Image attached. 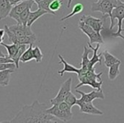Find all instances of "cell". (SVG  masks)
Here are the masks:
<instances>
[{"instance_id": "cell-11", "label": "cell", "mask_w": 124, "mask_h": 123, "mask_svg": "<svg viewBox=\"0 0 124 123\" xmlns=\"http://www.w3.org/2000/svg\"><path fill=\"white\" fill-rule=\"evenodd\" d=\"M76 92L81 95V97L77 100V103L78 102L92 103L94 99H97V98L105 99V94H104L102 90H100V91L96 90V91H93V92H88V93H85V92H82V91H79L78 89H76Z\"/></svg>"}, {"instance_id": "cell-26", "label": "cell", "mask_w": 124, "mask_h": 123, "mask_svg": "<svg viewBox=\"0 0 124 123\" xmlns=\"http://www.w3.org/2000/svg\"><path fill=\"white\" fill-rule=\"evenodd\" d=\"M26 45H19V50H18L16 55L13 57V61H14L15 64H16L17 68H19V62H20V59H21V57L25 52V50L27 49L26 48Z\"/></svg>"}, {"instance_id": "cell-10", "label": "cell", "mask_w": 124, "mask_h": 123, "mask_svg": "<svg viewBox=\"0 0 124 123\" xmlns=\"http://www.w3.org/2000/svg\"><path fill=\"white\" fill-rule=\"evenodd\" d=\"M106 19V17L103 16L102 19L100 18L93 17L92 16H82L80 17V21H83V22H85L86 24L89 25L91 28H93L98 33H100V31L104 29V21Z\"/></svg>"}, {"instance_id": "cell-20", "label": "cell", "mask_w": 124, "mask_h": 123, "mask_svg": "<svg viewBox=\"0 0 124 123\" xmlns=\"http://www.w3.org/2000/svg\"><path fill=\"white\" fill-rule=\"evenodd\" d=\"M15 72V69H5L0 71V85L7 86L9 84L10 75Z\"/></svg>"}, {"instance_id": "cell-28", "label": "cell", "mask_w": 124, "mask_h": 123, "mask_svg": "<svg viewBox=\"0 0 124 123\" xmlns=\"http://www.w3.org/2000/svg\"><path fill=\"white\" fill-rule=\"evenodd\" d=\"M32 53H33V59L36 61V63H41L43 58V55L41 49L38 46H35L32 49Z\"/></svg>"}, {"instance_id": "cell-9", "label": "cell", "mask_w": 124, "mask_h": 123, "mask_svg": "<svg viewBox=\"0 0 124 123\" xmlns=\"http://www.w3.org/2000/svg\"><path fill=\"white\" fill-rule=\"evenodd\" d=\"M33 4H34V1L33 0H25V1H22V2L14 5V7H12L10 12H9V16L10 18H12V19H14L17 23H19L20 14L23 10L27 9V8H31Z\"/></svg>"}, {"instance_id": "cell-7", "label": "cell", "mask_w": 124, "mask_h": 123, "mask_svg": "<svg viewBox=\"0 0 124 123\" xmlns=\"http://www.w3.org/2000/svg\"><path fill=\"white\" fill-rule=\"evenodd\" d=\"M78 28L79 29L83 32V33L87 35L89 38V42L91 44L96 43V44H104V40L102 38L100 33L96 32L93 28L89 26V25L86 24L83 22V21H79L78 22Z\"/></svg>"}, {"instance_id": "cell-24", "label": "cell", "mask_w": 124, "mask_h": 123, "mask_svg": "<svg viewBox=\"0 0 124 123\" xmlns=\"http://www.w3.org/2000/svg\"><path fill=\"white\" fill-rule=\"evenodd\" d=\"M32 45H29V47L25 50V52L21 57L20 62L21 63H28L33 59V53H32Z\"/></svg>"}, {"instance_id": "cell-21", "label": "cell", "mask_w": 124, "mask_h": 123, "mask_svg": "<svg viewBox=\"0 0 124 123\" xmlns=\"http://www.w3.org/2000/svg\"><path fill=\"white\" fill-rule=\"evenodd\" d=\"M121 62L119 63H116L115 64L111 65V66L109 68V73H108V77L110 80H114L119 76L120 75V70H119V68H120L121 65Z\"/></svg>"}, {"instance_id": "cell-4", "label": "cell", "mask_w": 124, "mask_h": 123, "mask_svg": "<svg viewBox=\"0 0 124 123\" xmlns=\"http://www.w3.org/2000/svg\"><path fill=\"white\" fill-rule=\"evenodd\" d=\"M47 113L52 114L55 118L62 121H68L72 119L73 114L71 107L64 101L58 104H54L51 108L47 109Z\"/></svg>"}, {"instance_id": "cell-5", "label": "cell", "mask_w": 124, "mask_h": 123, "mask_svg": "<svg viewBox=\"0 0 124 123\" xmlns=\"http://www.w3.org/2000/svg\"><path fill=\"white\" fill-rule=\"evenodd\" d=\"M110 29H113V27L115 25V20H117V26H118V30L116 33H111L113 37H120L122 39H124V36L121 34L122 30V21L124 20V2L120 1L119 4L112 9L111 14L110 16Z\"/></svg>"}, {"instance_id": "cell-29", "label": "cell", "mask_w": 124, "mask_h": 123, "mask_svg": "<svg viewBox=\"0 0 124 123\" xmlns=\"http://www.w3.org/2000/svg\"><path fill=\"white\" fill-rule=\"evenodd\" d=\"M63 5V0H53L50 4L49 9L54 13H56L58 10H60Z\"/></svg>"}, {"instance_id": "cell-2", "label": "cell", "mask_w": 124, "mask_h": 123, "mask_svg": "<svg viewBox=\"0 0 124 123\" xmlns=\"http://www.w3.org/2000/svg\"><path fill=\"white\" fill-rule=\"evenodd\" d=\"M102 75H103L102 72L96 74L95 69L88 70L85 74L78 76V80H79L80 83L76 86V89H78L83 85H89L92 88L96 89L98 91L102 90L101 85L103 84V81L101 80Z\"/></svg>"}, {"instance_id": "cell-32", "label": "cell", "mask_w": 124, "mask_h": 123, "mask_svg": "<svg viewBox=\"0 0 124 123\" xmlns=\"http://www.w3.org/2000/svg\"><path fill=\"white\" fill-rule=\"evenodd\" d=\"M9 3L14 6V5H16V4H19V3L22 2V1H25V0H9Z\"/></svg>"}, {"instance_id": "cell-18", "label": "cell", "mask_w": 124, "mask_h": 123, "mask_svg": "<svg viewBox=\"0 0 124 123\" xmlns=\"http://www.w3.org/2000/svg\"><path fill=\"white\" fill-rule=\"evenodd\" d=\"M46 14H48V12H47L46 10H43V9H39V8L35 11H31V12H30V15H29V17H28V21H27V23H26V26L31 27V25H32L38 18L42 17V16H44V15H46Z\"/></svg>"}, {"instance_id": "cell-17", "label": "cell", "mask_w": 124, "mask_h": 123, "mask_svg": "<svg viewBox=\"0 0 124 123\" xmlns=\"http://www.w3.org/2000/svg\"><path fill=\"white\" fill-rule=\"evenodd\" d=\"M12 7L9 0H0V21L9 16Z\"/></svg>"}, {"instance_id": "cell-12", "label": "cell", "mask_w": 124, "mask_h": 123, "mask_svg": "<svg viewBox=\"0 0 124 123\" xmlns=\"http://www.w3.org/2000/svg\"><path fill=\"white\" fill-rule=\"evenodd\" d=\"M8 28L16 36H27V35H31L34 33L31 30V27H28L26 25L18 24V23H16V25L8 26Z\"/></svg>"}, {"instance_id": "cell-19", "label": "cell", "mask_w": 124, "mask_h": 123, "mask_svg": "<svg viewBox=\"0 0 124 123\" xmlns=\"http://www.w3.org/2000/svg\"><path fill=\"white\" fill-rule=\"evenodd\" d=\"M102 56H103L104 61H105V65L107 68H110L111 65L121 62L119 59H117L116 57H114V56L112 55V54H110L107 50H104V51L102 52Z\"/></svg>"}, {"instance_id": "cell-27", "label": "cell", "mask_w": 124, "mask_h": 123, "mask_svg": "<svg viewBox=\"0 0 124 123\" xmlns=\"http://www.w3.org/2000/svg\"><path fill=\"white\" fill-rule=\"evenodd\" d=\"M30 12H31V8H27V9H26L25 10H23L19 16V23H18V24L26 25Z\"/></svg>"}, {"instance_id": "cell-25", "label": "cell", "mask_w": 124, "mask_h": 123, "mask_svg": "<svg viewBox=\"0 0 124 123\" xmlns=\"http://www.w3.org/2000/svg\"><path fill=\"white\" fill-rule=\"evenodd\" d=\"M53 0H41L38 4V7L39 9H42L43 10H46L48 12V14L49 15H54V16H56V13H54L53 11L50 10L49 9V6H50V4L52 3Z\"/></svg>"}, {"instance_id": "cell-8", "label": "cell", "mask_w": 124, "mask_h": 123, "mask_svg": "<svg viewBox=\"0 0 124 123\" xmlns=\"http://www.w3.org/2000/svg\"><path fill=\"white\" fill-rule=\"evenodd\" d=\"M71 84H72V78L70 77L61 85L57 95L54 98L50 99V104L54 105V104H58L61 102H64L66 97L71 92Z\"/></svg>"}, {"instance_id": "cell-22", "label": "cell", "mask_w": 124, "mask_h": 123, "mask_svg": "<svg viewBox=\"0 0 124 123\" xmlns=\"http://www.w3.org/2000/svg\"><path fill=\"white\" fill-rule=\"evenodd\" d=\"M1 45H2L4 47H5V49L8 51V57L11 59H13V57L16 55L18 50H19V45H17V44L11 43L10 45H7V44L2 42Z\"/></svg>"}, {"instance_id": "cell-16", "label": "cell", "mask_w": 124, "mask_h": 123, "mask_svg": "<svg viewBox=\"0 0 124 123\" xmlns=\"http://www.w3.org/2000/svg\"><path fill=\"white\" fill-rule=\"evenodd\" d=\"M58 57L60 58V63H63V65H64L63 69L60 70V71H58V75H60V76L62 77L64 75V73H66V72H67V73H76L77 75L79 73L80 68H76V67L71 65L70 63H68L63 58V57H62L60 54L58 55Z\"/></svg>"}, {"instance_id": "cell-1", "label": "cell", "mask_w": 124, "mask_h": 123, "mask_svg": "<svg viewBox=\"0 0 124 123\" xmlns=\"http://www.w3.org/2000/svg\"><path fill=\"white\" fill-rule=\"evenodd\" d=\"M47 105L35 100L31 105H25L16 114L11 123H56L54 116L47 113Z\"/></svg>"}, {"instance_id": "cell-38", "label": "cell", "mask_w": 124, "mask_h": 123, "mask_svg": "<svg viewBox=\"0 0 124 123\" xmlns=\"http://www.w3.org/2000/svg\"><path fill=\"white\" fill-rule=\"evenodd\" d=\"M123 54H124V50H123Z\"/></svg>"}, {"instance_id": "cell-34", "label": "cell", "mask_w": 124, "mask_h": 123, "mask_svg": "<svg viewBox=\"0 0 124 123\" xmlns=\"http://www.w3.org/2000/svg\"><path fill=\"white\" fill-rule=\"evenodd\" d=\"M4 41V38H2V37H0V45H1V43Z\"/></svg>"}, {"instance_id": "cell-23", "label": "cell", "mask_w": 124, "mask_h": 123, "mask_svg": "<svg viewBox=\"0 0 124 123\" xmlns=\"http://www.w3.org/2000/svg\"><path fill=\"white\" fill-rule=\"evenodd\" d=\"M83 5L82 4H80V3H78V4H76L74 6H73L72 11H71V12L70 13L69 15H67V16H64V17H62L61 19H60V21H66V20L69 19V18L72 17V16H76V15L79 14V13L83 12Z\"/></svg>"}, {"instance_id": "cell-15", "label": "cell", "mask_w": 124, "mask_h": 123, "mask_svg": "<svg viewBox=\"0 0 124 123\" xmlns=\"http://www.w3.org/2000/svg\"><path fill=\"white\" fill-rule=\"evenodd\" d=\"M92 49L90 47L84 46L83 47V53L82 55V62H81V68H80L79 73L78 74V77L80 75L85 74L88 70V64H89V60L88 55L91 53Z\"/></svg>"}, {"instance_id": "cell-13", "label": "cell", "mask_w": 124, "mask_h": 123, "mask_svg": "<svg viewBox=\"0 0 124 123\" xmlns=\"http://www.w3.org/2000/svg\"><path fill=\"white\" fill-rule=\"evenodd\" d=\"M77 105L79 106L80 108V113L88 114H93V115H102L103 112L97 109L93 103H83V102H78Z\"/></svg>"}, {"instance_id": "cell-3", "label": "cell", "mask_w": 124, "mask_h": 123, "mask_svg": "<svg viewBox=\"0 0 124 123\" xmlns=\"http://www.w3.org/2000/svg\"><path fill=\"white\" fill-rule=\"evenodd\" d=\"M73 0H68L67 9L71 7ZM121 0H98L97 3H93L91 5V10L93 12H100L105 17H110L111 11Z\"/></svg>"}, {"instance_id": "cell-35", "label": "cell", "mask_w": 124, "mask_h": 123, "mask_svg": "<svg viewBox=\"0 0 124 123\" xmlns=\"http://www.w3.org/2000/svg\"><path fill=\"white\" fill-rule=\"evenodd\" d=\"M33 1H34V3H36V4H38V3H39L41 0H33Z\"/></svg>"}, {"instance_id": "cell-14", "label": "cell", "mask_w": 124, "mask_h": 123, "mask_svg": "<svg viewBox=\"0 0 124 123\" xmlns=\"http://www.w3.org/2000/svg\"><path fill=\"white\" fill-rule=\"evenodd\" d=\"M88 47H90V48L92 49V50H93V57H92V58L89 60L88 70H93L94 69L95 64H97V63L101 64V62H102V57H103V56H102V53L98 54V50H99V49H100V44L98 43L96 45V47H93L92 46V44L90 43V42H88Z\"/></svg>"}, {"instance_id": "cell-31", "label": "cell", "mask_w": 124, "mask_h": 123, "mask_svg": "<svg viewBox=\"0 0 124 123\" xmlns=\"http://www.w3.org/2000/svg\"><path fill=\"white\" fill-rule=\"evenodd\" d=\"M16 66L15 63H0V71L5 69H16Z\"/></svg>"}, {"instance_id": "cell-37", "label": "cell", "mask_w": 124, "mask_h": 123, "mask_svg": "<svg viewBox=\"0 0 124 123\" xmlns=\"http://www.w3.org/2000/svg\"><path fill=\"white\" fill-rule=\"evenodd\" d=\"M122 32H124V28H122Z\"/></svg>"}, {"instance_id": "cell-30", "label": "cell", "mask_w": 124, "mask_h": 123, "mask_svg": "<svg viewBox=\"0 0 124 123\" xmlns=\"http://www.w3.org/2000/svg\"><path fill=\"white\" fill-rule=\"evenodd\" d=\"M77 100H78V98L76 97V96H75L71 92H70V93L68 94L67 97H66V99H65V102L67 103V104L72 108L74 105H77Z\"/></svg>"}, {"instance_id": "cell-36", "label": "cell", "mask_w": 124, "mask_h": 123, "mask_svg": "<svg viewBox=\"0 0 124 123\" xmlns=\"http://www.w3.org/2000/svg\"><path fill=\"white\" fill-rule=\"evenodd\" d=\"M0 56H5V55H4V54L3 53V52L1 51V50H0Z\"/></svg>"}, {"instance_id": "cell-33", "label": "cell", "mask_w": 124, "mask_h": 123, "mask_svg": "<svg viewBox=\"0 0 124 123\" xmlns=\"http://www.w3.org/2000/svg\"><path fill=\"white\" fill-rule=\"evenodd\" d=\"M5 29H0V37H2V38H4V35H5Z\"/></svg>"}, {"instance_id": "cell-6", "label": "cell", "mask_w": 124, "mask_h": 123, "mask_svg": "<svg viewBox=\"0 0 124 123\" xmlns=\"http://www.w3.org/2000/svg\"><path fill=\"white\" fill-rule=\"evenodd\" d=\"M4 28L5 29V33L8 37V39L10 43L17 44V45H32L37 40V36L34 33L27 36H16L9 31L7 25H4Z\"/></svg>"}]
</instances>
